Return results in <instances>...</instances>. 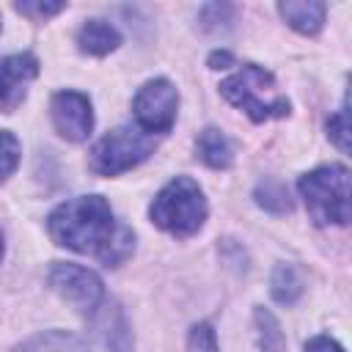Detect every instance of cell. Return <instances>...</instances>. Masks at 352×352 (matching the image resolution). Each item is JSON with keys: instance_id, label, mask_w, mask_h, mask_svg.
Wrapping results in <instances>:
<instances>
[{"instance_id": "ac0fdd59", "label": "cell", "mask_w": 352, "mask_h": 352, "mask_svg": "<svg viewBox=\"0 0 352 352\" xmlns=\"http://www.w3.org/2000/svg\"><path fill=\"white\" fill-rule=\"evenodd\" d=\"M349 107H346V102H344V107L341 110H336L330 118H327V135H330V140L346 154L349 151V113H346Z\"/></svg>"}, {"instance_id": "8fae6325", "label": "cell", "mask_w": 352, "mask_h": 352, "mask_svg": "<svg viewBox=\"0 0 352 352\" xmlns=\"http://www.w3.org/2000/svg\"><path fill=\"white\" fill-rule=\"evenodd\" d=\"M118 44H121V33L110 22H102V19H88L77 33V47L85 55L102 58V55H110Z\"/></svg>"}, {"instance_id": "8992f818", "label": "cell", "mask_w": 352, "mask_h": 352, "mask_svg": "<svg viewBox=\"0 0 352 352\" xmlns=\"http://www.w3.org/2000/svg\"><path fill=\"white\" fill-rule=\"evenodd\" d=\"M47 283L80 314H96L104 302V286L96 272L72 261H55L47 272Z\"/></svg>"}, {"instance_id": "2e32d148", "label": "cell", "mask_w": 352, "mask_h": 352, "mask_svg": "<svg viewBox=\"0 0 352 352\" xmlns=\"http://www.w3.org/2000/svg\"><path fill=\"white\" fill-rule=\"evenodd\" d=\"M19 165V140L14 132L0 129V182H6Z\"/></svg>"}, {"instance_id": "3957f363", "label": "cell", "mask_w": 352, "mask_h": 352, "mask_svg": "<svg viewBox=\"0 0 352 352\" xmlns=\"http://www.w3.org/2000/svg\"><path fill=\"white\" fill-rule=\"evenodd\" d=\"M209 206L204 198V190L190 176L170 179L157 198L148 206V217L157 228L173 234V236H192L206 223Z\"/></svg>"}, {"instance_id": "ba28073f", "label": "cell", "mask_w": 352, "mask_h": 352, "mask_svg": "<svg viewBox=\"0 0 352 352\" xmlns=\"http://www.w3.org/2000/svg\"><path fill=\"white\" fill-rule=\"evenodd\" d=\"M50 116L60 138L80 143L94 129V107L91 99L80 91H58L50 102Z\"/></svg>"}, {"instance_id": "e0dca14e", "label": "cell", "mask_w": 352, "mask_h": 352, "mask_svg": "<svg viewBox=\"0 0 352 352\" xmlns=\"http://www.w3.org/2000/svg\"><path fill=\"white\" fill-rule=\"evenodd\" d=\"M187 349L190 352H220L217 346V333L209 322H198L190 327V336H187Z\"/></svg>"}, {"instance_id": "52a82bcc", "label": "cell", "mask_w": 352, "mask_h": 352, "mask_svg": "<svg viewBox=\"0 0 352 352\" xmlns=\"http://www.w3.org/2000/svg\"><path fill=\"white\" fill-rule=\"evenodd\" d=\"M132 113H135V126L143 132H168L176 121L179 113V91L170 80L154 77L143 82L132 99Z\"/></svg>"}, {"instance_id": "d6986e66", "label": "cell", "mask_w": 352, "mask_h": 352, "mask_svg": "<svg viewBox=\"0 0 352 352\" xmlns=\"http://www.w3.org/2000/svg\"><path fill=\"white\" fill-rule=\"evenodd\" d=\"M66 8V3H41V0H22L16 3V11L19 14H28V16H36V19H44V16H55Z\"/></svg>"}, {"instance_id": "5b68a950", "label": "cell", "mask_w": 352, "mask_h": 352, "mask_svg": "<svg viewBox=\"0 0 352 352\" xmlns=\"http://www.w3.org/2000/svg\"><path fill=\"white\" fill-rule=\"evenodd\" d=\"M154 148H157L154 135L143 132L140 126H129V124L116 126L91 148V170L99 176H118L148 160Z\"/></svg>"}, {"instance_id": "6da1fadb", "label": "cell", "mask_w": 352, "mask_h": 352, "mask_svg": "<svg viewBox=\"0 0 352 352\" xmlns=\"http://www.w3.org/2000/svg\"><path fill=\"white\" fill-rule=\"evenodd\" d=\"M47 231L60 248L94 256L104 267H118L135 250L132 228L116 220L102 195H80L60 204L47 217Z\"/></svg>"}, {"instance_id": "ffe728a7", "label": "cell", "mask_w": 352, "mask_h": 352, "mask_svg": "<svg viewBox=\"0 0 352 352\" xmlns=\"http://www.w3.org/2000/svg\"><path fill=\"white\" fill-rule=\"evenodd\" d=\"M302 352H344V346L338 341H333L330 336H314Z\"/></svg>"}, {"instance_id": "9c48e42d", "label": "cell", "mask_w": 352, "mask_h": 352, "mask_svg": "<svg viewBox=\"0 0 352 352\" xmlns=\"http://www.w3.org/2000/svg\"><path fill=\"white\" fill-rule=\"evenodd\" d=\"M38 74V60L30 52H19V55H8L6 60H0V110L3 113H14L22 99L28 96V85L36 80Z\"/></svg>"}, {"instance_id": "277c9868", "label": "cell", "mask_w": 352, "mask_h": 352, "mask_svg": "<svg viewBox=\"0 0 352 352\" xmlns=\"http://www.w3.org/2000/svg\"><path fill=\"white\" fill-rule=\"evenodd\" d=\"M300 195L316 226H346L352 217L349 170L344 165H322L300 176Z\"/></svg>"}, {"instance_id": "7a4b0ae2", "label": "cell", "mask_w": 352, "mask_h": 352, "mask_svg": "<svg viewBox=\"0 0 352 352\" xmlns=\"http://www.w3.org/2000/svg\"><path fill=\"white\" fill-rule=\"evenodd\" d=\"M220 94L256 124L289 116V99L278 91L275 77L256 63H242L231 77H226L220 82Z\"/></svg>"}, {"instance_id": "44dd1931", "label": "cell", "mask_w": 352, "mask_h": 352, "mask_svg": "<svg viewBox=\"0 0 352 352\" xmlns=\"http://www.w3.org/2000/svg\"><path fill=\"white\" fill-rule=\"evenodd\" d=\"M0 258H3V234H0Z\"/></svg>"}, {"instance_id": "4fadbf2b", "label": "cell", "mask_w": 352, "mask_h": 352, "mask_svg": "<svg viewBox=\"0 0 352 352\" xmlns=\"http://www.w3.org/2000/svg\"><path fill=\"white\" fill-rule=\"evenodd\" d=\"M253 322H256V338H258L261 352H286V336H283L278 319L272 316V311L256 308Z\"/></svg>"}, {"instance_id": "30bf717a", "label": "cell", "mask_w": 352, "mask_h": 352, "mask_svg": "<svg viewBox=\"0 0 352 352\" xmlns=\"http://www.w3.org/2000/svg\"><path fill=\"white\" fill-rule=\"evenodd\" d=\"M324 11L327 8L319 0H283V3H278V14L286 19V25L302 36H314L322 30Z\"/></svg>"}, {"instance_id": "7c38bea8", "label": "cell", "mask_w": 352, "mask_h": 352, "mask_svg": "<svg viewBox=\"0 0 352 352\" xmlns=\"http://www.w3.org/2000/svg\"><path fill=\"white\" fill-rule=\"evenodd\" d=\"M195 148H198V157H201L209 168H214V170H223V168H228V165L234 162L231 140H228L217 126H206V129L198 135Z\"/></svg>"}, {"instance_id": "5bb4252c", "label": "cell", "mask_w": 352, "mask_h": 352, "mask_svg": "<svg viewBox=\"0 0 352 352\" xmlns=\"http://www.w3.org/2000/svg\"><path fill=\"white\" fill-rule=\"evenodd\" d=\"M270 292H272V297L278 302L292 305L302 294V278H300V272L292 264H278L272 270V278H270Z\"/></svg>"}, {"instance_id": "9a60e30c", "label": "cell", "mask_w": 352, "mask_h": 352, "mask_svg": "<svg viewBox=\"0 0 352 352\" xmlns=\"http://www.w3.org/2000/svg\"><path fill=\"white\" fill-rule=\"evenodd\" d=\"M256 204L272 214H286L292 212V201H289V190L283 187V182L278 179H261L256 184Z\"/></svg>"}]
</instances>
